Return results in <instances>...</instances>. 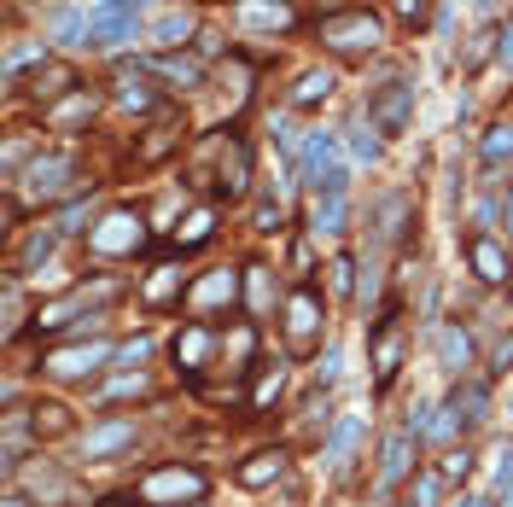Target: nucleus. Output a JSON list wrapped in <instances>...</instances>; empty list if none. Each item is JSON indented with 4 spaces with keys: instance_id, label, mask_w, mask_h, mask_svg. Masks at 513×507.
<instances>
[{
    "instance_id": "de8ad7c7",
    "label": "nucleus",
    "mask_w": 513,
    "mask_h": 507,
    "mask_svg": "<svg viewBox=\"0 0 513 507\" xmlns=\"http://www.w3.org/2000/svg\"><path fill=\"white\" fill-rule=\"evenodd\" d=\"M496 507H513V473H502V490H496Z\"/></svg>"
},
{
    "instance_id": "6e6552de",
    "label": "nucleus",
    "mask_w": 513,
    "mask_h": 507,
    "mask_svg": "<svg viewBox=\"0 0 513 507\" xmlns=\"http://www.w3.org/2000/svg\"><path fill=\"white\" fill-rule=\"evenodd\" d=\"M117 350L111 344H70V350H53L47 356V373L53 379H88V373H100Z\"/></svg>"
},
{
    "instance_id": "49530a36",
    "label": "nucleus",
    "mask_w": 513,
    "mask_h": 507,
    "mask_svg": "<svg viewBox=\"0 0 513 507\" xmlns=\"http://www.w3.org/2000/svg\"><path fill=\"white\" fill-rule=\"evenodd\" d=\"M496 53H502V59H513V18H508V30L496 35Z\"/></svg>"
},
{
    "instance_id": "c85d7f7f",
    "label": "nucleus",
    "mask_w": 513,
    "mask_h": 507,
    "mask_svg": "<svg viewBox=\"0 0 513 507\" xmlns=\"http://www.w3.org/2000/svg\"><path fill=\"white\" fill-rule=\"evenodd\" d=\"M479 158L490 169L502 164V158H513V123H490V129H484V140H479Z\"/></svg>"
},
{
    "instance_id": "5701e85b",
    "label": "nucleus",
    "mask_w": 513,
    "mask_h": 507,
    "mask_svg": "<svg viewBox=\"0 0 513 507\" xmlns=\"http://www.w3.org/2000/svg\"><path fill=\"white\" fill-rule=\"evenodd\" d=\"M65 88H76V70H70V65H53V59H47V65L30 76V94H35V100H59Z\"/></svg>"
},
{
    "instance_id": "e433bc0d",
    "label": "nucleus",
    "mask_w": 513,
    "mask_h": 507,
    "mask_svg": "<svg viewBox=\"0 0 513 507\" xmlns=\"http://www.w3.org/2000/svg\"><path fill=\"white\" fill-rule=\"evenodd\" d=\"M18 327H24V292L6 286V338H18Z\"/></svg>"
},
{
    "instance_id": "2eb2a0df",
    "label": "nucleus",
    "mask_w": 513,
    "mask_h": 507,
    "mask_svg": "<svg viewBox=\"0 0 513 507\" xmlns=\"http://www.w3.org/2000/svg\"><path fill=\"white\" fill-rule=\"evenodd\" d=\"M280 473H286V455H280V449H257V455H251V461H245L234 478H240L245 490H269Z\"/></svg>"
},
{
    "instance_id": "f257e3e1",
    "label": "nucleus",
    "mask_w": 513,
    "mask_h": 507,
    "mask_svg": "<svg viewBox=\"0 0 513 507\" xmlns=\"http://www.w3.org/2000/svg\"><path fill=\"white\" fill-rule=\"evenodd\" d=\"M12 181H24V193H30L35 204L41 199H70L76 193V181H82V164L70 158V152H41L30 169H18Z\"/></svg>"
},
{
    "instance_id": "ea45409f",
    "label": "nucleus",
    "mask_w": 513,
    "mask_h": 507,
    "mask_svg": "<svg viewBox=\"0 0 513 507\" xmlns=\"http://www.w3.org/2000/svg\"><path fill=\"white\" fill-rule=\"evenodd\" d=\"M333 292H350V286H356V263H350V257H333Z\"/></svg>"
},
{
    "instance_id": "f704fd0d",
    "label": "nucleus",
    "mask_w": 513,
    "mask_h": 507,
    "mask_svg": "<svg viewBox=\"0 0 513 507\" xmlns=\"http://www.w3.org/2000/svg\"><path fill=\"white\" fill-rule=\"evenodd\" d=\"M350 152H356V158H368V164L379 158V129H374V123H356V129H350Z\"/></svg>"
},
{
    "instance_id": "a18cd8bd",
    "label": "nucleus",
    "mask_w": 513,
    "mask_h": 507,
    "mask_svg": "<svg viewBox=\"0 0 513 507\" xmlns=\"http://www.w3.org/2000/svg\"><path fill=\"white\" fill-rule=\"evenodd\" d=\"M496 368H513V338H496Z\"/></svg>"
},
{
    "instance_id": "c9c22d12",
    "label": "nucleus",
    "mask_w": 513,
    "mask_h": 507,
    "mask_svg": "<svg viewBox=\"0 0 513 507\" xmlns=\"http://www.w3.org/2000/svg\"><path fill=\"white\" fill-rule=\"evenodd\" d=\"M158 70H164L170 82H199V76H205V70L193 65V59H158Z\"/></svg>"
},
{
    "instance_id": "f8f14e48",
    "label": "nucleus",
    "mask_w": 513,
    "mask_h": 507,
    "mask_svg": "<svg viewBox=\"0 0 513 507\" xmlns=\"http://www.w3.org/2000/svg\"><path fill=\"white\" fill-rule=\"evenodd\" d=\"M368 350H374V379H379V385H391L397 368H403V333H397L391 321H379L374 338H368Z\"/></svg>"
},
{
    "instance_id": "cd10ccee",
    "label": "nucleus",
    "mask_w": 513,
    "mask_h": 507,
    "mask_svg": "<svg viewBox=\"0 0 513 507\" xmlns=\"http://www.w3.org/2000/svg\"><path fill=\"white\" fill-rule=\"evenodd\" d=\"M222 356L234 362V373H245V362L257 356V327H251V321H240V327H234V338H222Z\"/></svg>"
},
{
    "instance_id": "72a5a7b5",
    "label": "nucleus",
    "mask_w": 513,
    "mask_h": 507,
    "mask_svg": "<svg viewBox=\"0 0 513 507\" xmlns=\"http://www.w3.org/2000/svg\"><path fill=\"white\" fill-rule=\"evenodd\" d=\"M175 140H181V135H175V123H170V117H164V123H158V129H152V140H146V146H140V158H146V164H152V158H164V152H170Z\"/></svg>"
},
{
    "instance_id": "37998d69",
    "label": "nucleus",
    "mask_w": 513,
    "mask_h": 507,
    "mask_svg": "<svg viewBox=\"0 0 513 507\" xmlns=\"http://www.w3.org/2000/svg\"><path fill=\"white\" fill-rule=\"evenodd\" d=\"M146 356H152V338H135V344L117 350V362H146Z\"/></svg>"
},
{
    "instance_id": "1a4fd4ad",
    "label": "nucleus",
    "mask_w": 513,
    "mask_h": 507,
    "mask_svg": "<svg viewBox=\"0 0 513 507\" xmlns=\"http://www.w3.org/2000/svg\"><path fill=\"white\" fill-rule=\"evenodd\" d=\"M409 105H414V88L397 76V82H385V94L368 105V123H374V129H385V135H397V129L409 123Z\"/></svg>"
},
{
    "instance_id": "8fccbe9b",
    "label": "nucleus",
    "mask_w": 513,
    "mask_h": 507,
    "mask_svg": "<svg viewBox=\"0 0 513 507\" xmlns=\"http://www.w3.org/2000/svg\"><path fill=\"white\" fill-rule=\"evenodd\" d=\"M6 507H24V496H6Z\"/></svg>"
},
{
    "instance_id": "f3484780",
    "label": "nucleus",
    "mask_w": 513,
    "mask_h": 507,
    "mask_svg": "<svg viewBox=\"0 0 513 507\" xmlns=\"http://www.w3.org/2000/svg\"><path fill=\"white\" fill-rule=\"evenodd\" d=\"M356 443H362V414H339V426H333V438L321 449V461H327V467H344Z\"/></svg>"
},
{
    "instance_id": "79ce46f5",
    "label": "nucleus",
    "mask_w": 513,
    "mask_h": 507,
    "mask_svg": "<svg viewBox=\"0 0 513 507\" xmlns=\"http://www.w3.org/2000/svg\"><path fill=\"white\" fill-rule=\"evenodd\" d=\"M467 467H473V455H467V449H449V455H444V478H467Z\"/></svg>"
},
{
    "instance_id": "9b49d317",
    "label": "nucleus",
    "mask_w": 513,
    "mask_h": 507,
    "mask_svg": "<svg viewBox=\"0 0 513 507\" xmlns=\"http://www.w3.org/2000/svg\"><path fill=\"white\" fill-rule=\"evenodd\" d=\"M210 350H216V333H210L205 321H187V327H181V338H175V362L187 368V379H199V373H205Z\"/></svg>"
},
{
    "instance_id": "7ed1b4c3",
    "label": "nucleus",
    "mask_w": 513,
    "mask_h": 507,
    "mask_svg": "<svg viewBox=\"0 0 513 507\" xmlns=\"http://www.w3.org/2000/svg\"><path fill=\"white\" fill-rule=\"evenodd\" d=\"M321 41L333 53H374L379 41H385V24H379L374 12H327L321 18Z\"/></svg>"
},
{
    "instance_id": "473e14b6",
    "label": "nucleus",
    "mask_w": 513,
    "mask_h": 507,
    "mask_svg": "<svg viewBox=\"0 0 513 507\" xmlns=\"http://www.w3.org/2000/svg\"><path fill=\"white\" fill-rule=\"evenodd\" d=\"M117 105H123V111H146V105H152L146 82H140V76H123V82H117Z\"/></svg>"
},
{
    "instance_id": "b1692460",
    "label": "nucleus",
    "mask_w": 513,
    "mask_h": 507,
    "mask_svg": "<svg viewBox=\"0 0 513 507\" xmlns=\"http://www.w3.org/2000/svg\"><path fill=\"white\" fill-rule=\"evenodd\" d=\"M327 94H333V70H304V76L292 82V105H298V111H304V105H321Z\"/></svg>"
},
{
    "instance_id": "3c124183",
    "label": "nucleus",
    "mask_w": 513,
    "mask_h": 507,
    "mask_svg": "<svg viewBox=\"0 0 513 507\" xmlns=\"http://www.w3.org/2000/svg\"><path fill=\"white\" fill-rule=\"evenodd\" d=\"M100 507H135V502H100Z\"/></svg>"
},
{
    "instance_id": "58836bf2",
    "label": "nucleus",
    "mask_w": 513,
    "mask_h": 507,
    "mask_svg": "<svg viewBox=\"0 0 513 507\" xmlns=\"http://www.w3.org/2000/svg\"><path fill=\"white\" fill-rule=\"evenodd\" d=\"M438 490H444V478H438V473H420V484H414V502H420V507H438Z\"/></svg>"
},
{
    "instance_id": "6ab92c4d",
    "label": "nucleus",
    "mask_w": 513,
    "mask_h": 507,
    "mask_svg": "<svg viewBox=\"0 0 513 507\" xmlns=\"http://www.w3.org/2000/svg\"><path fill=\"white\" fill-rule=\"evenodd\" d=\"M438 362L449 373H467L473 368V338L461 333V327H438Z\"/></svg>"
},
{
    "instance_id": "a211bd4d",
    "label": "nucleus",
    "mask_w": 513,
    "mask_h": 507,
    "mask_svg": "<svg viewBox=\"0 0 513 507\" xmlns=\"http://www.w3.org/2000/svg\"><path fill=\"white\" fill-rule=\"evenodd\" d=\"M245 187H251V152H245V140H234V146L222 152V193L240 199Z\"/></svg>"
},
{
    "instance_id": "a878e982",
    "label": "nucleus",
    "mask_w": 513,
    "mask_h": 507,
    "mask_svg": "<svg viewBox=\"0 0 513 507\" xmlns=\"http://www.w3.org/2000/svg\"><path fill=\"white\" fill-rule=\"evenodd\" d=\"M187 35H193V12L181 6V12H164V18L152 24V47H181Z\"/></svg>"
},
{
    "instance_id": "4be33fe9",
    "label": "nucleus",
    "mask_w": 513,
    "mask_h": 507,
    "mask_svg": "<svg viewBox=\"0 0 513 507\" xmlns=\"http://www.w3.org/2000/svg\"><path fill=\"white\" fill-rule=\"evenodd\" d=\"M30 496L41 507H53V502H70V496H76V484H70L65 473H53V467H35V473H30Z\"/></svg>"
},
{
    "instance_id": "603ef678",
    "label": "nucleus",
    "mask_w": 513,
    "mask_h": 507,
    "mask_svg": "<svg viewBox=\"0 0 513 507\" xmlns=\"http://www.w3.org/2000/svg\"><path fill=\"white\" fill-rule=\"evenodd\" d=\"M461 507H484V502H461Z\"/></svg>"
},
{
    "instance_id": "dca6fc26",
    "label": "nucleus",
    "mask_w": 513,
    "mask_h": 507,
    "mask_svg": "<svg viewBox=\"0 0 513 507\" xmlns=\"http://www.w3.org/2000/svg\"><path fill=\"white\" fill-rule=\"evenodd\" d=\"M140 298H146L152 309H164V304H187V286H181V269H170V263H164V269H152V280L140 286Z\"/></svg>"
},
{
    "instance_id": "a19ab883",
    "label": "nucleus",
    "mask_w": 513,
    "mask_h": 507,
    "mask_svg": "<svg viewBox=\"0 0 513 507\" xmlns=\"http://www.w3.org/2000/svg\"><path fill=\"white\" fill-rule=\"evenodd\" d=\"M280 228V199H263L257 204V234H274Z\"/></svg>"
},
{
    "instance_id": "09e8293b",
    "label": "nucleus",
    "mask_w": 513,
    "mask_h": 507,
    "mask_svg": "<svg viewBox=\"0 0 513 507\" xmlns=\"http://www.w3.org/2000/svg\"><path fill=\"white\" fill-rule=\"evenodd\" d=\"M508 234H513V193H508Z\"/></svg>"
},
{
    "instance_id": "aec40b11",
    "label": "nucleus",
    "mask_w": 513,
    "mask_h": 507,
    "mask_svg": "<svg viewBox=\"0 0 513 507\" xmlns=\"http://www.w3.org/2000/svg\"><path fill=\"white\" fill-rule=\"evenodd\" d=\"M309 222H315V234H344V222H350V204H344V193H315Z\"/></svg>"
},
{
    "instance_id": "393cba45",
    "label": "nucleus",
    "mask_w": 513,
    "mask_h": 507,
    "mask_svg": "<svg viewBox=\"0 0 513 507\" xmlns=\"http://www.w3.org/2000/svg\"><path fill=\"white\" fill-rule=\"evenodd\" d=\"M210 234H216V210H210V204H199V210L175 228V245H181V251H193V245H205Z\"/></svg>"
},
{
    "instance_id": "ddd939ff",
    "label": "nucleus",
    "mask_w": 513,
    "mask_h": 507,
    "mask_svg": "<svg viewBox=\"0 0 513 507\" xmlns=\"http://www.w3.org/2000/svg\"><path fill=\"white\" fill-rule=\"evenodd\" d=\"M234 18L245 30H292V6L286 0H234Z\"/></svg>"
},
{
    "instance_id": "423d86ee",
    "label": "nucleus",
    "mask_w": 513,
    "mask_h": 507,
    "mask_svg": "<svg viewBox=\"0 0 513 507\" xmlns=\"http://www.w3.org/2000/svg\"><path fill=\"white\" fill-rule=\"evenodd\" d=\"M240 280H245V274H234V269H210V274H199V280L187 286V309H193V315L234 309V298H240Z\"/></svg>"
},
{
    "instance_id": "39448f33",
    "label": "nucleus",
    "mask_w": 513,
    "mask_h": 507,
    "mask_svg": "<svg viewBox=\"0 0 513 507\" xmlns=\"http://www.w3.org/2000/svg\"><path fill=\"white\" fill-rule=\"evenodd\" d=\"M205 496V473H193V467H158V473L140 478V502H199Z\"/></svg>"
},
{
    "instance_id": "0eeeda50",
    "label": "nucleus",
    "mask_w": 513,
    "mask_h": 507,
    "mask_svg": "<svg viewBox=\"0 0 513 507\" xmlns=\"http://www.w3.org/2000/svg\"><path fill=\"white\" fill-rule=\"evenodd\" d=\"M467 269H473L479 286H508L513 257H508V245H496L490 234H467Z\"/></svg>"
},
{
    "instance_id": "c756f323",
    "label": "nucleus",
    "mask_w": 513,
    "mask_h": 507,
    "mask_svg": "<svg viewBox=\"0 0 513 507\" xmlns=\"http://www.w3.org/2000/svg\"><path fill=\"white\" fill-rule=\"evenodd\" d=\"M245 292H251V315H263V309L274 304V280H269L263 263H251V269H245Z\"/></svg>"
},
{
    "instance_id": "4c0bfd02",
    "label": "nucleus",
    "mask_w": 513,
    "mask_h": 507,
    "mask_svg": "<svg viewBox=\"0 0 513 507\" xmlns=\"http://www.w3.org/2000/svg\"><path fill=\"white\" fill-rule=\"evenodd\" d=\"M280 385H286V373L274 368V373H263V385H257V397H251V408H269L274 397H280Z\"/></svg>"
},
{
    "instance_id": "2f4dec72",
    "label": "nucleus",
    "mask_w": 513,
    "mask_h": 507,
    "mask_svg": "<svg viewBox=\"0 0 513 507\" xmlns=\"http://www.w3.org/2000/svg\"><path fill=\"white\" fill-rule=\"evenodd\" d=\"M53 245H59V228H35L30 245H24V257H18V269H35V263H47V257H53Z\"/></svg>"
},
{
    "instance_id": "bb28decb",
    "label": "nucleus",
    "mask_w": 513,
    "mask_h": 507,
    "mask_svg": "<svg viewBox=\"0 0 513 507\" xmlns=\"http://www.w3.org/2000/svg\"><path fill=\"white\" fill-rule=\"evenodd\" d=\"M30 432H35V438H59V432H70V408L35 403V408H30Z\"/></svg>"
},
{
    "instance_id": "4468645a",
    "label": "nucleus",
    "mask_w": 513,
    "mask_h": 507,
    "mask_svg": "<svg viewBox=\"0 0 513 507\" xmlns=\"http://www.w3.org/2000/svg\"><path fill=\"white\" fill-rule=\"evenodd\" d=\"M414 455V432H397V438H385V449H379V490H391V484H403L409 478V461Z\"/></svg>"
},
{
    "instance_id": "f03ea898",
    "label": "nucleus",
    "mask_w": 513,
    "mask_h": 507,
    "mask_svg": "<svg viewBox=\"0 0 513 507\" xmlns=\"http://www.w3.org/2000/svg\"><path fill=\"white\" fill-rule=\"evenodd\" d=\"M140 245H146V216L140 210H105L88 228V251L94 257H135Z\"/></svg>"
},
{
    "instance_id": "7c9ffc66",
    "label": "nucleus",
    "mask_w": 513,
    "mask_h": 507,
    "mask_svg": "<svg viewBox=\"0 0 513 507\" xmlns=\"http://www.w3.org/2000/svg\"><path fill=\"white\" fill-rule=\"evenodd\" d=\"M94 117V94H76V100H65L59 111H47V123L53 129H70V123H88Z\"/></svg>"
},
{
    "instance_id": "412c9836",
    "label": "nucleus",
    "mask_w": 513,
    "mask_h": 507,
    "mask_svg": "<svg viewBox=\"0 0 513 507\" xmlns=\"http://www.w3.org/2000/svg\"><path fill=\"white\" fill-rule=\"evenodd\" d=\"M298 169H304L309 187H321V175L333 169V135H321V129H315V135H309V146H304V158H298Z\"/></svg>"
},
{
    "instance_id": "9d476101",
    "label": "nucleus",
    "mask_w": 513,
    "mask_h": 507,
    "mask_svg": "<svg viewBox=\"0 0 513 507\" xmlns=\"http://www.w3.org/2000/svg\"><path fill=\"white\" fill-rule=\"evenodd\" d=\"M129 443H135V420L117 414V420H100V426L82 438V455H88V461H105V455H123Z\"/></svg>"
},
{
    "instance_id": "c03bdc74",
    "label": "nucleus",
    "mask_w": 513,
    "mask_h": 507,
    "mask_svg": "<svg viewBox=\"0 0 513 507\" xmlns=\"http://www.w3.org/2000/svg\"><path fill=\"white\" fill-rule=\"evenodd\" d=\"M403 24H426V0H403Z\"/></svg>"
},
{
    "instance_id": "20e7f679",
    "label": "nucleus",
    "mask_w": 513,
    "mask_h": 507,
    "mask_svg": "<svg viewBox=\"0 0 513 507\" xmlns=\"http://www.w3.org/2000/svg\"><path fill=\"white\" fill-rule=\"evenodd\" d=\"M286 344H292V356H309L321 344V298H315V286H298L286 298Z\"/></svg>"
},
{
    "instance_id": "864d4df0",
    "label": "nucleus",
    "mask_w": 513,
    "mask_h": 507,
    "mask_svg": "<svg viewBox=\"0 0 513 507\" xmlns=\"http://www.w3.org/2000/svg\"><path fill=\"white\" fill-rule=\"evenodd\" d=\"M187 507H199V502H187Z\"/></svg>"
}]
</instances>
